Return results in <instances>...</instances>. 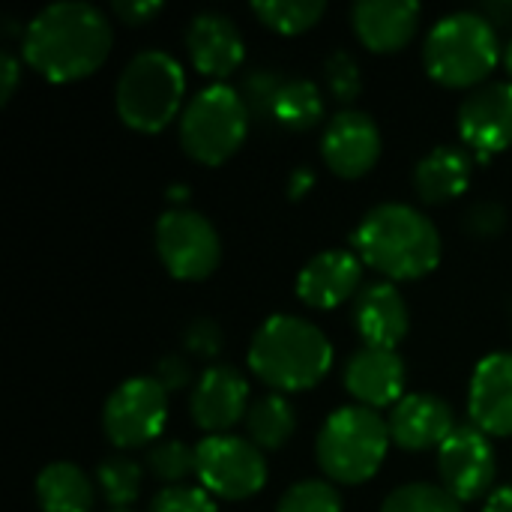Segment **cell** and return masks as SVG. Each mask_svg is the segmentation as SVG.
I'll list each match as a JSON object with an SVG mask.
<instances>
[{
    "instance_id": "1",
    "label": "cell",
    "mask_w": 512,
    "mask_h": 512,
    "mask_svg": "<svg viewBox=\"0 0 512 512\" xmlns=\"http://www.w3.org/2000/svg\"><path fill=\"white\" fill-rule=\"evenodd\" d=\"M114 30L102 9L84 0H60L39 9L21 36V54L33 72L54 84L81 81L111 54Z\"/></svg>"
},
{
    "instance_id": "2",
    "label": "cell",
    "mask_w": 512,
    "mask_h": 512,
    "mask_svg": "<svg viewBox=\"0 0 512 512\" xmlns=\"http://www.w3.org/2000/svg\"><path fill=\"white\" fill-rule=\"evenodd\" d=\"M354 252L390 282H414L441 264V234L435 222L402 201L372 207L354 228Z\"/></svg>"
},
{
    "instance_id": "3",
    "label": "cell",
    "mask_w": 512,
    "mask_h": 512,
    "mask_svg": "<svg viewBox=\"0 0 512 512\" xmlns=\"http://www.w3.org/2000/svg\"><path fill=\"white\" fill-rule=\"evenodd\" d=\"M249 369L273 393H303L321 384L333 366V345L318 324L300 315L267 318L246 351Z\"/></svg>"
},
{
    "instance_id": "4",
    "label": "cell",
    "mask_w": 512,
    "mask_h": 512,
    "mask_svg": "<svg viewBox=\"0 0 512 512\" xmlns=\"http://www.w3.org/2000/svg\"><path fill=\"white\" fill-rule=\"evenodd\" d=\"M501 60L498 27L477 9L438 18L423 42L426 72L444 87H483Z\"/></svg>"
},
{
    "instance_id": "5",
    "label": "cell",
    "mask_w": 512,
    "mask_h": 512,
    "mask_svg": "<svg viewBox=\"0 0 512 512\" xmlns=\"http://www.w3.org/2000/svg\"><path fill=\"white\" fill-rule=\"evenodd\" d=\"M186 96V72L168 51H138L114 84V108L120 120L135 132H162L171 120H180Z\"/></svg>"
},
{
    "instance_id": "6",
    "label": "cell",
    "mask_w": 512,
    "mask_h": 512,
    "mask_svg": "<svg viewBox=\"0 0 512 512\" xmlns=\"http://www.w3.org/2000/svg\"><path fill=\"white\" fill-rule=\"evenodd\" d=\"M390 450V429L384 417L363 405L336 408L315 438V456L327 480L360 486L372 480Z\"/></svg>"
},
{
    "instance_id": "7",
    "label": "cell",
    "mask_w": 512,
    "mask_h": 512,
    "mask_svg": "<svg viewBox=\"0 0 512 512\" xmlns=\"http://www.w3.org/2000/svg\"><path fill=\"white\" fill-rule=\"evenodd\" d=\"M252 114L237 87L216 81L201 87L180 114V144L201 165L228 162L246 141Z\"/></svg>"
},
{
    "instance_id": "8",
    "label": "cell",
    "mask_w": 512,
    "mask_h": 512,
    "mask_svg": "<svg viewBox=\"0 0 512 512\" xmlns=\"http://www.w3.org/2000/svg\"><path fill=\"white\" fill-rule=\"evenodd\" d=\"M153 240L162 267L183 282H201L213 276L222 261V240L216 225L189 207L165 210L156 219Z\"/></svg>"
},
{
    "instance_id": "9",
    "label": "cell",
    "mask_w": 512,
    "mask_h": 512,
    "mask_svg": "<svg viewBox=\"0 0 512 512\" xmlns=\"http://www.w3.org/2000/svg\"><path fill=\"white\" fill-rule=\"evenodd\" d=\"M195 477L213 498L246 501L267 483V459L249 438L207 435L195 444Z\"/></svg>"
},
{
    "instance_id": "10",
    "label": "cell",
    "mask_w": 512,
    "mask_h": 512,
    "mask_svg": "<svg viewBox=\"0 0 512 512\" xmlns=\"http://www.w3.org/2000/svg\"><path fill=\"white\" fill-rule=\"evenodd\" d=\"M168 423V393L153 375L126 378L102 408V432L117 450L156 444Z\"/></svg>"
},
{
    "instance_id": "11",
    "label": "cell",
    "mask_w": 512,
    "mask_h": 512,
    "mask_svg": "<svg viewBox=\"0 0 512 512\" xmlns=\"http://www.w3.org/2000/svg\"><path fill=\"white\" fill-rule=\"evenodd\" d=\"M498 462L486 432L474 423L456 426L453 435L438 450V477L441 486L462 504L480 501L495 486Z\"/></svg>"
},
{
    "instance_id": "12",
    "label": "cell",
    "mask_w": 512,
    "mask_h": 512,
    "mask_svg": "<svg viewBox=\"0 0 512 512\" xmlns=\"http://www.w3.org/2000/svg\"><path fill=\"white\" fill-rule=\"evenodd\" d=\"M462 144L474 159L489 162L512 147V81H489L471 90L456 114Z\"/></svg>"
},
{
    "instance_id": "13",
    "label": "cell",
    "mask_w": 512,
    "mask_h": 512,
    "mask_svg": "<svg viewBox=\"0 0 512 512\" xmlns=\"http://www.w3.org/2000/svg\"><path fill=\"white\" fill-rule=\"evenodd\" d=\"M381 129L372 114L360 108H342L336 111L321 135V156L327 168L345 180L366 177L378 159H381Z\"/></svg>"
},
{
    "instance_id": "14",
    "label": "cell",
    "mask_w": 512,
    "mask_h": 512,
    "mask_svg": "<svg viewBox=\"0 0 512 512\" xmlns=\"http://www.w3.org/2000/svg\"><path fill=\"white\" fill-rule=\"evenodd\" d=\"M249 381L228 363L207 366L189 396V417L207 435H228L249 414Z\"/></svg>"
},
{
    "instance_id": "15",
    "label": "cell",
    "mask_w": 512,
    "mask_h": 512,
    "mask_svg": "<svg viewBox=\"0 0 512 512\" xmlns=\"http://www.w3.org/2000/svg\"><path fill=\"white\" fill-rule=\"evenodd\" d=\"M183 42H186V54L192 66L201 75L219 78V81L234 75L246 57V42H243L240 27L234 24V18L216 9H204L192 15L186 24Z\"/></svg>"
},
{
    "instance_id": "16",
    "label": "cell",
    "mask_w": 512,
    "mask_h": 512,
    "mask_svg": "<svg viewBox=\"0 0 512 512\" xmlns=\"http://www.w3.org/2000/svg\"><path fill=\"white\" fill-rule=\"evenodd\" d=\"M471 423L489 438H512V351L486 354L468 387Z\"/></svg>"
},
{
    "instance_id": "17",
    "label": "cell",
    "mask_w": 512,
    "mask_h": 512,
    "mask_svg": "<svg viewBox=\"0 0 512 512\" xmlns=\"http://www.w3.org/2000/svg\"><path fill=\"white\" fill-rule=\"evenodd\" d=\"M405 363L399 351L390 348H369L363 345L354 351L342 369L345 390L357 399L363 408H393L405 399Z\"/></svg>"
},
{
    "instance_id": "18",
    "label": "cell",
    "mask_w": 512,
    "mask_h": 512,
    "mask_svg": "<svg viewBox=\"0 0 512 512\" xmlns=\"http://www.w3.org/2000/svg\"><path fill=\"white\" fill-rule=\"evenodd\" d=\"M456 426L459 423L453 417V408L432 393H408L390 408L387 417L390 441L411 453L441 450V444L453 435Z\"/></svg>"
},
{
    "instance_id": "19",
    "label": "cell",
    "mask_w": 512,
    "mask_h": 512,
    "mask_svg": "<svg viewBox=\"0 0 512 512\" xmlns=\"http://www.w3.org/2000/svg\"><path fill=\"white\" fill-rule=\"evenodd\" d=\"M363 261L351 249H327L297 273V297L309 309H336L360 294Z\"/></svg>"
},
{
    "instance_id": "20",
    "label": "cell",
    "mask_w": 512,
    "mask_h": 512,
    "mask_svg": "<svg viewBox=\"0 0 512 512\" xmlns=\"http://www.w3.org/2000/svg\"><path fill=\"white\" fill-rule=\"evenodd\" d=\"M420 15L414 0H360L351 6V27L369 51L396 54L414 39Z\"/></svg>"
},
{
    "instance_id": "21",
    "label": "cell",
    "mask_w": 512,
    "mask_h": 512,
    "mask_svg": "<svg viewBox=\"0 0 512 512\" xmlns=\"http://www.w3.org/2000/svg\"><path fill=\"white\" fill-rule=\"evenodd\" d=\"M354 327L363 345L396 351L411 327V315L402 291L393 282L366 285L354 297Z\"/></svg>"
},
{
    "instance_id": "22",
    "label": "cell",
    "mask_w": 512,
    "mask_h": 512,
    "mask_svg": "<svg viewBox=\"0 0 512 512\" xmlns=\"http://www.w3.org/2000/svg\"><path fill=\"white\" fill-rule=\"evenodd\" d=\"M471 177H474V156L465 147L441 144L417 162L414 192L426 204H447L471 186Z\"/></svg>"
},
{
    "instance_id": "23",
    "label": "cell",
    "mask_w": 512,
    "mask_h": 512,
    "mask_svg": "<svg viewBox=\"0 0 512 512\" xmlns=\"http://www.w3.org/2000/svg\"><path fill=\"white\" fill-rule=\"evenodd\" d=\"M36 504L42 512H93L96 492L78 465L51 462L36 477Z\"/></svg>"
},
{
    "instance_id": "24",
    "label": "cell",
    "mask_w": 512,
    "mask_h": 512,
    "mask_svg": "<svg viewBox=\"0 0 512 512\" xmlns=\"http://www.w3.org/2000/svg\"><path fill=\"white\" fill-rule=\"evenodd\" d=\"M246 432H249V441L261 453L282 450L297 432V411H294L291 399L282 393H267V396L255 399L246 414Z\"/></svg>"
},
{
    "instance_id": "25",
    "label": "cell",
    "mask_w": 512,
    "mask_h": 512,
    "mask_svg": "<svg viewBox=\"0 0 512 512\" xmlns=\"http://www.w3.org/2000/svg\"><path fill=\"white\" fill-rule=\"evenodd\" d=\"M273 123L288 132H309L324 120V96L321 87L309 78H288L273 105Z\"/></svg>"
},
{
    "instance_id": "26",
    "label": "cell",
    "mask_w": 512,
    "mask_h": 512,
    "mask_svg": "<svg viewBox=\"0 0 512 512\" xmlns=\"http://www.w3.org/2000/svg\"><path fill=\"white\" fill-rule=\"evenodd\" d=\"M252 12L264 27L282 36H297V33L312 30L324 18L327 3L324 0H255Z\"/></svg>"
},
{
    "instance_id": "27",
    "label": "cell",
    "mask_w": 512,
    "mask_h": 512,
    "mask_svg": "<svg viewBox=\"0 0 512 512\" xmlns=\"http://www.w3.org/2000/svg\"><path fill=\"white\" fill-rule=\"evenodd\" d=\"M141 465L129 456H108L96 468V486L111 510H129L141 495Z\"/></svg>"
},
{
    "instance_id": "28",
    "label": "cell",
    "mask_w": 512,
    "mask_h": 512,
    "mask_svg": "<svg viewBox=\"0 0 512 512\" xmlns=\"http://www.w3.org/2000/svg\"><path fill=\"white\" fill-rule=\"evenodd\" d=\"M381 512H465V507L444 486L405 483L384 498Z\"/></svg>"
},
{
    "instance_id": "29",
    "label": "cell",
    "mask_w": 512,
    "mask_h": 512,
    "mask_svg": "<svg viewBox=\"0 0 512 512\" xmlns=\"http://www.w3.org/2000/svg\"><path fill=\"white\" fill-rule=\"evenodd\" d=\"M147 471L165 486H183L195 474V447L177 438H159L147 450Z\"/></svg>"
},
{
    "instance_id": "30",
    "label": "cell",
    "mask_w": 512,
    "mask_h": 512,
    "mask_svg": "<svg viewBox=\"0 0 512 512\" xmlns=\"http://www.w3.org/2000/svg\"><path fill=\"white\" fill-rule=\"evenodd\" d=\"M285 75L273 66H255L243 75L240 81V96L252 114V120H264V117H273V105H276V96L282 93L285 87Z\"/></svg>"
},
{
    "instance_id": "31",
    "label": "cell",
    "mask_w": 512,
    "mask_h": 512,
    "mask_svg": "<svg viewBox=\"0 0 512 512\" xmlns=\"http://www.w3.org/2000/svg\"><path fill=\"white\" fill-rule=\"evenodd\" d=\"M276 512H342V495L330 480H300L279 498Z\"/></svg>"
},
{
    "instance_id": "32",
    "label": "cell",
    "mask_w": 512,
    "mask_h": 512,
    "mask_svg": "<svg viewBox=\"0 0 512 512\" xmlns=\"http://www.w3.org/2000/svg\"><path fill=\"white\" fill-rule=\"evenodd\" d=\"M324 81L327 90L333 93L336 102H354L363 93V69L357 63V57L345 48H336L327 54L324 60Z\"/></svg>"
},
{
    "instance_id": "33",
    "label": "cell",
    "mask_w": 512,
    "mask_h": 512,
    "mask_svg": "<svg viewBox=\"0 0 512 512\" xmlns=\"http://www.w3.org/2000/svg\"><path fill=\"white\" fill-rule=\"evenodd\" d=\"M150 512H219V507L201 486H165L150 501Z\"/></svg>"
},
{
    "instance_id": "34",
    "label": "cell",
    "mask_w": 512,
    "mask_h": 512,
    "mask_svg": "<svg viewBox=\"0 0 512 512\" xmlns=\"http://www.w3.org/2000/svg\"><path fill=\"white\" fill-rule=\"evenodd\" d=\"M225 348V333L213 318H195L183 330V351L186 357L198 360H216Z\"/></svg>"
},
{
    "instance_id": "35",
    "label": "cell",
    "mask_w": 512,
    "mask_h": 512,
    "mask_svg": "<svg viewBox=\"0 0 512 512\" xmlns=\"http://www.w3.org/2000/svg\"><path fill=\"white\" fill-rule=\"evenodd\" d=\"M507 228V207L498 201H480L465 213V231L477 240H495Z\"/></svg>"
},
{
    "instance_id": "36",
    "label": "cell",
    "mask_w": 512,
    "mask_h": 512,
    "mask_svg": "<svg viewBox=\"0 0 512 512\" xmlns=\"http://www.w3.org/2000/svg\"><path fill=\"white\" fill-rule=\"evenodd\" d=\"M153 378L162 384L165 393H177V390L192 384V363H189L186 354H168V357H162L156 363Z\"/></svg>"
},
{
    "instance_id": "37",
    "label": "cell",
    "mask_w": 512,
    "mask_h": 512,
    "mask_svg": "<svg viewBox=\"0 0 512 512\" xmlns=\"http://www.w3.org/2000/svg\"><path fill=\"white\" fill-rule=\"evenodd\" d=\"M111 12L123 24L138 27V24H147L150 18H156L162 12V3L159 0H114L111 3Z\"/></svg>"
},
{
    "instance_id": "38",
    "label": "cell",
    "mask_w": 512,
    "mask_h": 512,
    "mask_svg": "<svg viewBox=\"0 0 512 512\" xmlns=\"http://www.w3.org/2000/svg\"><path fill=\"white\" fill-rule=\"evenodd\" d=\"M21 81V63L12 51H0V105H6L12 99V93L18 90Z\"/></svg>"
},
{
    "instance_id": "39",
    "label": "cell",
    "mask_w": 512,
    "mask_h": 512,
    "mask_svg": "<svg viewBox=\"0 0 512 512\" xmlns=\"http://www.w3.org/2000/svg\"><path fill=\"white\" fill-rule=\"evenodd\" d=\"M312 186H315V171H312L309 165H300V168H294V171L288 174L285 192H288L291 201H300V198H306V195L312 192Z\"/></svg>"
},
{
    "instance_id": "40",
    "label": "cell",
    "mask_w": 512,
    "mask_h": 512,
    "mask_svg": "<svg viewBox=\"0 0 512 512\" xmlns=\"http://www.w3.org/2000/svg\"><path fill=\"white\" fill-rule=\"evenodd\" d=\"M477 12H483L495 27L498 24H512V0H492V3H480Z\"/></svg>"
},
{
    "instance_id": "41",
    "label": "cell",
    "mask_w": 512,
    "mask_h": 512,
    "mask_svg": "<svg viewBox=\"0 0 512 512\" xmlns=\"http://www.w3.org/2000/svg\"><path fill=\"white\" fill-rule=\"evenodd\" d=\"M483 512H512V486H501V489H495V492L486 498Z\"/></svg>"
},
{
    "instance_id": "42",
    "label": "cell",
    "mask_w": 512,
    "mask_h": 512,
    "mask_svg": "<svg viewBox=\"0 0 512 512\" xmlns=\"http://www.w3.org/2000/svg\"><path fill=\"white\" fill-rule=\"evenodd\" d=\"M165 198H168V201H174V204H183V201L189 198V186L174 183V186H168V189H165Z\"/></svg>"
},
{
    "instance_id": "43",
    "label": "cell",
    "mask_w": 512,
    "mask_h": 512,
    "mask_svg": "<svg viewBox=\"0 0 512 512\" xmlns=\"http://www.w3.org/2000/svg\"><path fill=\"white\" fill-rule=\"evenodd\" d=\"M504 66H507V72H510V81H512V39L507 42V48H504Z\"/></svg>"
},
{
    "instance_id": "44",
    "label": "cell",
    "mask_w": 512,
    "mask_h": 512,
    "mask_svg": "<svg viewBox=\"0 0 512 512\" xmlns=\"http://www.w3.org/2000/svg\"><path fill=\"white\" fill-rule=\"evenodd\" d=\"M111 512H132V510H111Z\"/></svg>"
},
{
    "instance_id": "45",
    "label": "cell",
    "mask_w": 512,
    "mask_h": 512,
    "mask_svg": "<svg viewBox=\"0 0 512 512\" xmlns=\"http://www.w3.org/2000/svg\"><path fill=\"white\" fill-rule=\"evenodd\" d=\"M510 315H512V309H510Z\"/></svg>"
}]
</instances>
